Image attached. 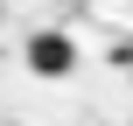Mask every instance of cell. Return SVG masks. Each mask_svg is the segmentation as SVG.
Here are the masks:
<instances>
[{"instance_id": "6da1fadb", "label": "cell", "mask_w": 133, "mask_h": 126, "mask_svg": "<svg viewBox=\"0 0 133 126\" xmlns=\"http://www.w3.org/2000/svg\"><path fill=\"white\" fill-rule=\"evenodd\" d=\"M70 63H77L70 35H56V28L28 35V70H35V77H70Z\"/></svg>"}]
</instances>
